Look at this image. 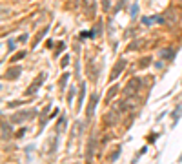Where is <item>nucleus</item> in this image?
<instances>
[{
    "mask_svg": "<svg viewBox=\"0 0 182 164\" xmlns=\"http://www.w3.org/2000/svg\"><path fill=\"white\" fill-rule=\"evenodd\" d=\"M124 68H126V60H124V58H118V60H117V64H115V68H113V71H111L109 80H111V82H113V80H117V79H118V75L124 71Z\"/></svg>",
    "mask_w": 182,
    "mask_h": 164,
    "instance_id": "obj_1",
    "label": "nucleus"
},
{
    "mask_svg": "<svg viewBox=\"0 0 182 164\" xmlns=\"http://www.w3.org/2000/svg\"><path fill=\"white\" fill-rule=\"evenodd\" d=\"M97 104H98V95L95 93V95H91L89 104H88V111H86L88 119H91V117H93V113H95V110H97Z\"/></svg>",
    "mask_w": 182,
    "mask_h": 164,
    "instance_id": "obj_2",
    "label": "nucleus"
},
{
    "mask_svg": "<svg viewBox=\"0 0 182 164\" xmlns=\"http://www.w3.org/2000/svg\"><path fill=\"white\" fill-rule=\"evenodd\" d=\"M20 73H22V68H11V69H7L5 73H4V79H7V80H15V79H18L20 77Z\"/></svg>",
    "mask_w": 182,
    "mask_h": 164,
    "instance_id": "obj_3",
    "label": "nucleus"
},
{
    "mask_svg": "<svg viewBox=\"0 0 182 164\" xmlns=\"http://www.w3.org/2000/svg\"><path fill=\"white\" fill-rule=\"evenodd\" d=\"M137 88H140V80H139V79H133V80H131V82L126 86V89H124V95H126V97L133 95V91H135Z\"/></svg>",
    "mask_w": 182,
    "mask_h": 164,
    "instance_id": "obj_4",
    "label": "nucleus"
},
{
    "mask_svg": "<svg viewBox=\"0 0 182 164\" xmlns=\"http://www.w3.org/2000/svg\"><path fill=\"white\" fill-rule=\"evenodd\" d=\"M29 117H33V111H29V113H26V111H24V113H22V111H18V113H15V115H13V119H11V120H13V122H20V120L29 119Z\"/></svg>",
    "mask_w": 182,
    "mask_h": 164,
    "instance_id": "obj_5",
    "label": "nucleus"
},
{
    "mask_svg": "<svg viewBox=\"0 0 182 164\" xmlns=\"http://www.w3.org/2000/svg\"><path fill=\"white\" fill-rule=\"evenodd\" d=\"M44 77H46V75H44V73H42V75H40V77H38V80H35V82H33V86H31V88H29V89H27V93H33V89H35V88H36V89H38V88H40V84H42V82H44Z\"/></svg>",
    "mask_w": 182,
    "mask_h": 164,
    "instance_id": "obj_6",
    "label": "nucleus"
},
{
    "mask_svg": "<svg viewBox=\"0 0 182 164\" xmlns=\"http://www.w3.org/2000/svg\"><path fill=\"white\" fill-rule=\"evenodd\" d=\"M160 55H162V58H170V60H171V58L175 57V49H173V47H168V51L164 49V51H160Z\"/></svg>",
    "mask_w": 182,
    "mask_h": 164,
    "instance_id": "obj_7",
    "label": "nucleus"
},
{
    "mask_svg": "<svg viewBox=\"0 0 182 164\" xmlns=\"http://www.w3.org/2000/svg\"><path fill=\"white\" fill-rule=\"evenodd\" d=\"M180 113H182V104H180V106H177V108H175V111L171 113V119H173V122H179V119H180Z\"/></svg>",
    "mask_w": 182,
    "mask_h": 164,
    "instance_id": "obj_8",
    "label": "nucleus"
},
{
    "mask_svg": "<svg viewBox=\"0 0 182 164\" xmlns=\"http://www.w3.org/2000/svg\"><path fill=\"white\" fill-rule=\"evenodd\" d=\"M84 97H86V84H82V86H80V95H78V108L82 106V102H84Z\"/></svg>",
    "mask_w": 182,
    "mask_h": 164,
    "instance_id": "obj_9",
    "label": "nucleus"
},
{
    "mask_svg": "<svg viewBox=\"0 0 182 164\" xmlns=\"http://www.w3.org/2000/svg\"><path fill=\"white\" fill-rule=\"evenodd\" d=\"M2 139H11V131L5 128V122H2Z\"/></svg>",
    "mask_w": 182,
    "mask_h": 164,
    "instance_id": "obj_10",
    "label": "nucleus"
},
{
    "mask_svg": "<svg viewBox=\"0 0 182 164\" xmlns=\"http://www.w3.org/2000/svg\"><path fill=\"white\" fill-rule=\"evenodd\" d=\"M47 31H49V27H44V29H42V31H40V33L36 35V38H35V46H36V44H38V42H40V40L44 38V35H46Z\"/></svg>",
    "mask_w": 182,
    "mask_h": 164,
    "instance_id": "obj_11",
    "label": "nucleus"
},
{
    "mask_svg": "<svg viewBox=\"0 0 182 164\" xmlns=\"http://www.w3.org/2000/svg\"><path fill=\"white\" fill-rule=\"evenodd\" d=\"M117 91H118V86H117V84H115L111 89H108V97H106V99H108V102H109V99H113V97H115V93H117Z\"/></svg>",
    "mask_w": 182,
    "mask_h": 164,
    "instance_id": "obj_12",
    "label": "nucleus"
},
{
    "mask_svg": "<svg viewBox=\"0 0 182 164\" xmlns=\"http://www.w3.org/2000/svg\"><path fill=\"white\" fill-rule=\"evenodd\" d=\"M26 57V51H20V53H16L13 58H11V62H16V60H20V58H24Z\"/></svg>",
    "mask_w": 182,
    "mask_h": 164,
    "instance_id": "obj_13",
    "label": "nucleus"
},
{
    "mask_svg": "<svg viewBox=\"0 0 182 164\" xmlns=\"http://www.w3.org/2000/svg\"><path fill=\"white\" fill-rule=\"evenodd\" d=\"M153 20H155V18H149V16H144V18H142V24H144V26H151V24H153Z\"/></svg>",
    "mask_w": 182,
    "mask_h": 164,
    "instance_id": "obj_14",
    "label": "nucleus"
},
{
    "mask_svg": "<svg viewBox=\"0 0 182 164\" xmlns=\"http://www.w3.org/2000/svg\"><path fill=\"white\" fill-rule=\"evenodd\" d=\"M109 7H111V2H109V0H102V9H104V11H109Z\"/></svg>",
    "mask_w": 182,
    "mask_h": 164,
    "instance_id": "obj_15",
    "label": "nucleus"
},
{
    "mask_svg": "<svg viewBox=\"0 0 182 164\" xmlns=\"http://www.w3.org/2000/svg\"><path fill=\"white\" fill-rule=\"evenodd\" d=\"M60 66H62V68L69 66V57H67V55H66V57H62V62H60Z\"/></svg>",
    "mask_w": 182,
    "mask_h": 164,
    "instance_id": "obj_16",
    "label": "nucleus"
},
{
    "mask_svg": "<svg viewBox=\"0 0 182 164\" xmlns=\"http://www.w3.org/2000/svg\"><path fill=\"white\" fill-rule=\"evenodd\" d=\"M118 155H120V148H118V150H115V153L109 157V161H111V162H113V161H117V159H118Z\"/></svg>",
    "mask_w": 182,
    "mask_h": 164,
    "instance_id": "obj_17",
    "label": "nucleus"
},
{
    "mask_svg": "<svg viewBox=\"0 0 182 164\" xmlns=\"http://www.w3.org/2000/svg\"><path fill=\"white\" fill-rule=\"evenodd\" d=\"M7 47H9V51H13V49H15V42H13L11 38L7 40Z\"/></svg>",
    "mask_w": 182,
    "mask_h": 164,
    "instance_id": "obj_18",
    "label": "nucleus"
},
{
    "mask_svg": "<svg viewBox=\"0 0 182 164\" xmlns=\"http://www.w3.org/2000/svg\"><path fill=\"white\" fill-rule=\"evenodd\" d=\"M149 60H151V58H149V57H148V58H144V60H140V68H146V66H148V62H149Z\"/></svg>",
    "mask_w": 182,
    "mask_h": 164,
    "instance_id": "obj_19",
    "label": "nucleus"
},
{
    "mask_svg": "<svg viewBox=\"0 0 182 164\" xmlns=\"http://www.w3.org/2000/svg\"><path fill=\"white\" fill-rule=\"evenodd\" d=\"M18 42H22V44L27 42V35H20V37H18Z\"/></svg>",
    "mask_w": 182,
    "mask_h": 164,
    "instance_id": "obj_20",
    "label": "nucleus"
},
{
    "mask_svg": "<svg viewBox=\"0 0 182 164\" xmlns=\"http://www.w3.org/2000/svg\"><path fill=\"white\" fill-rule=\"evenodd\" d=\"M157 137H159V135H157V133H151V135H149V139H148V141H149V142H155V141H157Z\"/></svg>",
    "mask_w": 182,
    "mask_h": 164,
    "instance_id": "obj_21",
    "label": "nucleus"
},
{
    "mask_svg": "<svg viewBox=\"0 0 182 164\" xmlns=\"http://www.w3.org/2000/svg\"><path fill=\"white\" fill-rule=\"evenodd\" d=\"M131 15H133V16L137 15V4H133V5H131Z\"/></svg>",
    "mask_w": 182,
    "mask_h": 164,
    "instance_id": "obj_22",
    "label": "nucleus"
},
{
    "mask_svg": "<svg viewBox=\"0 0 182 164\" xmlns=\"http://www.w3.org/2000/svg\"><path fill=\"white\" fill-rule=\"evenodd\" d=\"M24 133H26V130H24V128H22V130H20V131H18V133H16V139H22V135H24Z\"/></svg>",
    "mask_w": 182,
    "mask_h": 164,
    "instance_id": "obj_23",
    "label": "nucleus"
},
{
    "mask_svg": "<svg viewBox=\"0 0 182 164\" xmlns=\"http://www.w3.org/2000/svg\"><path fill=\"white\" fill-rule=\"evenodd\" d=\"M146 152H148V146H144V148H142V150H140V152H139V157H140V155H144V153H146Z\"/></svg>",
    "mask_w": 182,
    "mask_h": 164,
    "instance_id": "obj_24",
    "label": "nucleus"
},
{
    "mask_svg": "<svg viewBox=\"0 0 182 164\" xmlns=\"http://www.w3.org/2000/svg\"><path fill=\"white\" fill-rule=\"evenodd\" d=\"M64 49V44H58V49H57V55H60V51Z\"/></svg>",
    "mask_w": 182,
    "mask_h": 164,
    "instance_id": "obj_25",
    "label": "nucleus"
},
{
    "mask_svg": "<svg viewBox=\"0 0 182 164\" xmlns=\"http://www.w3.org/2000/svg\"><path fill=\"white\" fill-rule=\"evenodd\" d=\"M46 46H47V47L51 49V47H53V40H47V42H46Z\"/></svg>",
    "mask_w": 182,
    "mask_h": 164,
    "instance_id": "obj_26",
    "label": "nucleus"
}]
</instances>
